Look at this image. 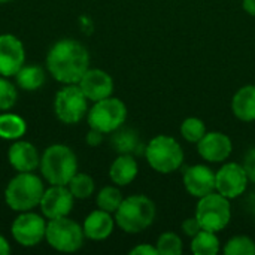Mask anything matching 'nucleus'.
Returning <instances> with one entry per match:
<instances>
[{"mask_svg": "<svg viewBox=\"0 0 255 255\" xmlns=\"http://www.w3.org/2000/svg\"><path fill=\"white\" fill-rule=\"evenodd\" d=\"M115 224V218H112L111 212L96 209L84 220L82 230L85 238L90 241H105L114 233Z\"/></svg>", "mask_w": 255, "mask_h": 255, "instance_id": "nucleus-18", "label": "nucleus"}, {"mask_svg": "<svg viewBox=\"0 0 255 255\" xmlns=\"http://www.w3.org/2000/svg\"><path fill=\"white\" fill-rule=\"evenodd\" d=\"M46 69L57 82L78 84L90 69V54L76 39H60L46 54Z\"/></svg>", "mask_w": 255, "mask_h": 255, "instance_id": "nucleus-1", "label": "nucleus"}, {"mask_svg": "<svg viewBox=\"0 0 255 255\" xmlns=\"http://www.w3.org/2000/svg\"><path fill=\"white\" fill-rule=\"evenodd\" d=\"M197 151L200 157L209 163H223L230 157L233 143L227 134L221 131H209L197 142Z\"/></svg>", "mask_w": 255, "mask_h": 255, "instance_id": "nucleus-16", "label": "nucleus"}, {"mask_svg": "<svg viewBox=\"0 0 255 255\" xmlns=\"http://www.w3.org/2000/svg\"><path fill=\"white\" fill-rule=\"evenodd\" d=\"M10 253V245L4 236L0 235V255H7Z\"/></svg>", "mask_w": 255, "mask_h": 255, "instance_id": "nucleus-35", "label": "nucleus"}, {"mask_svg": "<svg viewBox=\"0 0 255 255\" xmlns=\"http://www.w3.org/2000/svg\"><path fill=\"white\" fill-rule=\"evenodd\" d=\"M54 114L64 124H78L88 114V99L78 84H67L57 91Z\"/></svg>", "mask_w": 255, "mask_h": 255, "instance_id": "nucleus-9", "label": "nucleus"}, {"mask_svg": "<svg viewBox=\"0 0 255 255\" xmlns=\"http://www.w3.org/2000/svg\"><path fill=\"white\" fill-rule=\"evenodd\" d=\"M184 187L196 199H202L215 191V173L205 164L190 166L184 170Z\"/></svg>", "mask_w": 255, "mask_h": 255, "instance_id": "nucleus-15", "label": "nucleus"}, {"mask_svg": "<svg viewBox=\"0 0 255 255\" xmlns=\"http://www.w3.org/2000/svg\"><path fill=\"white\" fill-rule=\"evenodd\" d=\"M45 185L33 172H18L4 188V202L15 212L33 211L39 206Z\"/></svg>", "mask_w": 255, "mask_h": 255, "instance_id": "nucleus-3", "label": "nucleus"}, {"mask_svg": "<svg viewBox=\"0 0 255 255\" xmlns=\"http://www.w3.org/2000/svg\"><path fill=\"white\" fill-rule=\"evenodd\" d=\"M18 99L16 87L6 78L0 75V111H9L15 106Z\"/></svg>", "mask_w": 255, "mask_h": 255, "instance_id": "nucleus-30", "label": "nucleus"}, {"mask_svg": "<svg viewBox=\"0 0 255 255\" xmlns=\"http://www.w3.org/2000/svg\"><path fill=\"white\" fill-rule=\"evenodd\" d=\"M7 161L16 172H34L40 164V155L31 142L18 139L7 151Z\"/></svg>", "mask_w": 255, "mask_h": 255, "instance_id": "nucleus-17", "label": "nucleus"}, {"mask_svg": "<svg viewBox=\"0 0 255 255\" xmlns=\"http://www.w3.org/2000/svg\"><path fill=\"white\" fill-rule=\"evenodd\" d=\"M244 9L251 16H255V0H244Z\"/></svg>", "mask_w": 255, "mask_h": 255, "instance_id": "nucleus-36", "label": "nucleus"}, {"mask_svg": "<svg viewBox=\"0 0 255 255\" xmlns=\"http://www.w3.org/2000/svg\"><path fill=\"white\" fill-rule=\"evenodd\" d=\"M9 1H13V0H0V4H4V3H9Z\"/></svg>", "mask_w": 255, "mask_h": 255, "instance_id": "nucleus-37", "label": "nucleus"}, {"mask_svg": "<svg viewBox=\"0 0 255 255\" xmlns=\"http://www.w3.org/2000/svg\"><path fill=\"white\" fill-rule=\"evenodd\" d=\"M226 255H255V242L248 236H235L232 238L226 247Z\"/></svg>", "mask_w": 255, "mask_h": 255, "instance_id": "nucleus-29", "label": "nucleus"}, {"mask_svg": "<svg viewBox=\"0 0 255 255\" xmlns=\"http://www.w3.org/2000/svg\"><path fill=\"white\" fill-rule=\"evenodd\" d=\"M90 128H96L105 134L114 133L123 127L127 120V106L117 97H106L94 102L93 108L87 114Z\"/></svg>", "mask_w": 255, "mask_h": 255, "instance_id": "nucleus-7", "label": "nucleus"}, {"mask_svg": "<svg viewBox=\"0 0 255 255\" xmlns=\"http://www.w3.org/2000/svg\"><path fill=\"white\" fill-rule=\"evenodd\" d=\"M232 109L238 120L255 121V85H245L238 90L232 100Z\"/></svg>", "mask_w": 255, "mask_h": 255, "instance_id": "nucleus-20", "label": "nucleus"}, {"mask_svg": "<svg viewBox=\"0 0 255 255\" xmlns=\"http://www.w3.org/2000/svg\"><path fill=\"white\" fill-rule=\"evenodd\" d=\"M181 229H182L184 235L188 236V238H194L200 230H203L202 226H200V223H199V220H197L196 217H194V218H187V220L182 223Z\"/></svg>", "mask_w": 255, "mask_h": 255, "instance_id": "nucleus-31", "label": "nucleus"}, {"mask_svg": "<svg viewBox=\"0 0 255 255\" xmlns=\"http://www.w3.org/2000/svg\"><path fill=\"white\" fill-rule=\"evenodd\" d=\"M39 169L49 185H67L78 172V158L70 146L54 143L43 151Z\"/></svg>", "mask_w": 255, "mask_h": 255, "instance_id": "nucleus-2", "label": "nucleus"}, {"mask_svg": "<svg viewBox=\"0 0 255 255\" xmlns=\"http://www.w3.org/2000/svg\"><path fill=\"white\" fill-rule=\"evenodd\" d=\"M73 202L75 197L67 185H49L43 191L39 208L46 220H55L69 217L73 209Z\"/></svg>", "mask_w": 255, "mask_h": 255, "instance_id": "nucleus-11", "label": "nucleus"}, {"mask_svg": "<svg viewBox=\"0 0 255 255\" xmlns=\"http://www.w3.org/2000/svg\"><path fill=\"white\" fill-rule=\"evenodd\" d=\"M130 255H158V251H157V247L140 244L130 251Z\"/></svg>", "mask_w": 255, "mask_h": 255, "instance_id": "nucleus-34", "label": "nucleus"}, {"mask_svg": "<svg viewBox=\"0 0 255 255\" xmlns=\"http://www.w3.org/2000/svg\"><path fill=\"white\" fill-rule=\"evenodd\" d=\"M155 218V205L151 199L142 194L126 197L115 212L117 226L128 233L136 235L146 230Z\"/></svg>", "mask_w": 255, "mask_h": 255, "instance_id": "nucleus-4", "label": "nucleus"}, {"mask_svg": "<svg viewBox=\"0 0 255 255\" xmlns=\"http://www.w3.org/2000/svg\"><path fill=\"white\" fill-rule=\"evenodd\" d=\"M78 85L85 97L93 103L111 97L114 93V79L108 72L102 69H88Z\"/></svg>", "mask_w": 255, "mask_h": 255, "instance_id": "nucleus-14", "label": "nucleus"}, {"mask_svg": "<svg viewBox=\"0 0 255 255\" xmlns=\"http://www.w3.org/2000/svg\"><path fill=\"white\" fill-rule=\"evenodd\" d=\"M244 167H245V170H247L248 179L255 184V148L248 152V155H247V158H245Z\"/></svg>", "mask_w": 255, "mask_h": 255, "instance_id": "nucleus-32", "label": "nucleus"}, {"mask_svg": "<svg viewBox=\"0 0 255 255\" xmlns=\"http://www.w3.org/2000/svg\"><path fill=\"white\" fill-rule=\"evenodd\" d=\"M25 63V49L22 42L9 33L0 34V75L10 78Z\"/></svg>", "mask_w": 255, "mask_h": 255, "instance_id": "nucleus-13", "label": "nucleus"}, {"mask_svg": "<svg viewBox=\"0 0 255 255\" xmlns=\"http://www.w3.org/2000/svg\"><path fill=\"white\" fill-rule=\"evenodd\" d=\"M124 200L121 191L118 187H114V185H108V187H103L99 193H97V197H96V203H97V208L99 209H103L106 212H111V214H115L117 209L120 208L121 202Z\"/></svg>", "mask_w": 255, "mask_h": 255, "instance_id": "nucleus-26", "label": "nucleus"}, {"mask_svg": "<svg viewBox=\"0 0 255 255\" xmlns=\"http://www.w3.org/2000/svg\"><path fill=\"white\" fill-rule=\"evenodd\" d=\"M84 230L76 221L69 217L48 220L45 241L58 253H76L84 245Z\"/></svg>", "mask_w": 255, "mask_h": 255, "instance_id": "nucleus-6", "label": "nucleus"}, {"mask_svg": "<svg viewBox=\"0 0 255 255\" xmlns=\"http://www.w3.org/2000/svg\"><path fill=\"white\" fill-rule=\"evenodd\" d=\"M115 134L112 136V146L117 152L120 154H131L134 151H139L142 148L139 136L136 131L124 128V130H117L114 131Z\"/></svg>", "mask_w": 255, "mask_h": 255, "instance_id": "nucleus-24", "label": "nucleus"}, {"mask_svg": "<svg viewBox=\"0 0 255 255\" xmlns=\"http://www.w3.org/2000/svg\"><path fill=\"white\" fill-rule=\"evenodd\" d=\"M157 251L160 255H181L182 241L176 233L166 232L157 239Z\"/></svg>", "mask_w": 255, "mask_h": 255, "instance_id": "nucleus-28", "label": "nucleus"}, {"mask_svg": "<svg viewBox=\"0 0 255 255\" xmlns=\"http://www.w3.org/2000/svg\"><path fill=\"white\" fill-rule=\"evenodd\" d=\"M27 131V123L22 117L3 112L0 114V139L3 140H18Z\"/></svg>", "mask_w": 255, "mask_h": 255, "instance_id": "nucleus-22", "label": "nucleus"}, {"mask_svg": "<svg viewBox=\"0 0 255 255\" xmlns=\"http://www.w3.org/2000/svg\"><path fill=\"white\" fill-rule=\"evenodd\" d=\"M46 218L43 215L34 214L33 211L19 212L10 226V233L13 241L24 247L33 248L45 239L46 233Z\"/></svg>", "mask_w": 255, "mask_h": 255, "instance_id": "nucleus-10", "label": "nucleus"}, {"mask_svg": "<svg viewBox=\"0 0 255 255\" xmlns=\"http://www.w3.org/2000/svg\"><path fill=\"white\" fill-rule=\"evenodd\" d=\"M70 193L73 194L75 199L78 200H85L90 199L96 190V184L94 179L82 172H76V175L70 179V182L67 184Z\"/></svg>", "mask_w": 255, "mask_h": 255, "instance_id": "nucleus-25", "label": "nucleus"}, {"mask_svg": "<svg viewBox=\"0 0 255 255\" xmlns=\"http://www.w3.org/2000/svg\"><path fill=\"white\" fill-rule=\"evenodd\" d=\"M145 157L148 164L163 175L178 170L184 163V151L179 142L166 134L155 136L149 140L145 148Z\"/></svg>", "mask_w": 255, "mask_h": 255, "instance_id": "nucleus-5", "label": "nucleus"}, {"mask_svg": "<svg viewBox=\"0 0 255 255\" xmlns=\"http://www.w3.org/2000/svg\"><path fill=\"white\" fill-rule=\"evenodd\" d=\"M103 136H105V133H102V131H99V130H96V128H90V131H88L87 136H85V142H87L90 146L96 148V146H99V145L103 142Z\"/></svg>", "mask_w": 255, "mask_h": 255, "instance_id": "nucleus-33", "label": "nucleus"}, {"mask_svg": "<svg viewBox=\"0 0 255 255\" xmlns=\"http://www.w3.org/2000/svg\"><path fill=\"white\" fill-rule=\"evenodd\" d=\"M220 251V239L215 232L200 230L191 238V253L194 255H215Z\"/></svg>", "mask_w": 255, "mask_h": 255, "instance_id": "nucleus-23", "label": "nucleus"}, {"mask_svg": "<svg viewBox=\"0 0 255 255\" xmlns=\"http://www.w3.org/2000/svg\"><path fill=\"white\" fill-rule=\"evenodd\" d=\"M139 172L137 161L131 154H120L109 167V178L118 187L131 184Z\"/></svg>", "mask_w": 255, "mask_h": 255, "instance_id": "nucleus-19", "label": "nucleus"}, {"mask_svg": "<svg viewBox=\"0 0 255 255\" xmlns=\"http://www.w3.org/2000/svg\"><path fill=\"white\" fill-rule=\"evenodd\" d=\"M196 218L199 220L203 230L215 233L224 230L232 220L230 199L224 197L218 191L199 199L196 208Z\"/></svg>", "mask_w": 255, "mask_h": 255, "instance_id": "nucleus-8", "label": "nucleus"}, {"mask_svg": "<svg viewBox=\"0 0 255 255\" xmlns=\"http://www.w3.org/2000/svg\"><path fill=\"white\" fill-rule=\"evenodd\" d=\"M206 134V126L200 118L191 117L182 121L181 124V136L191 143H197Z\"/></svg>", "mask_w": 255, "mask_h": 255, "instance_id": "nucleus-27", "label": "nucleus"}, {"mask_svg": "<svg viewBox=\"0 0 255 255\" xmlns=\"http://www.w3.org/2000/svg\"><path fill=\"white\" fill-rule=\"evenodd\" d=\"M248 175L239 163H227L215 173V190L227 199H238L248 187Z\"/></svg>", "mask_w": 255, "mask_h": 255, "instance_id": "nucleus-12", "label": "nucleus"}, {"mask_svg": "<svg viewBox=\"0 0 255 255\" xmlns=\"http://www.w3.org/2000/svg\"><path fill=\"white\" fill-rule=\"evenodd\" d=\"M16 85L24 91H37L43 87L46 81V73L43 67L37 64H24L15 75Z\"/></svg>", "mask_w": 255, "mask_h": 255, "instance_id": "nucleus-21", "label": "nucleus"}]
</instances>
